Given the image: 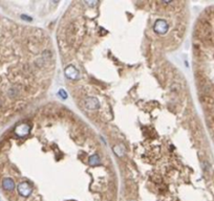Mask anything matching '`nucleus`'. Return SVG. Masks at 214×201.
<instances>
[{"instance_id":"f03ea898","label":"nucleus","mask_w":214,"mask_h":201,"mask_svg":"<svg viewBox=\"0 0 214 201\" xmlns=\"http://www.w3.org/2000/svg\"><path fill=\"white\" fill-rule=\"evenodd\" d=\"M2 184H3V188L4 189H6V191H13L14 188H15V183H14V181L11 178H5V179L3 180V182H2Z\"/></svg>"},{"instance_id":"f257e3e1","label":"nucleus","mask_w":214,"mask_h":201,"mask_svg":"<svg viewBox=\"0 0 214 201\" xmlns=\"http://www.w3.org/2000/svg\"><path fill=\"white\" fill-rule=\"evenodd\" d=\"M18 193L23 197H28L32 194V186L26 182H23L18 186Z\"/></svg>"}]
</instances>
